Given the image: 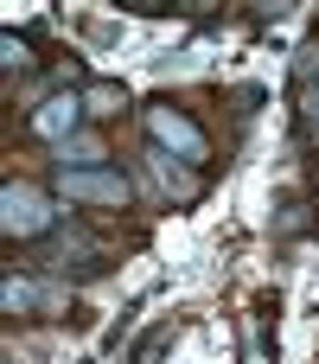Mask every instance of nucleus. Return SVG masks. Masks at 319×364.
<instances>
[{"label":"nucleus","mask_w":319,"mask_h":364,"mask_svg":"<svg viewBox=\"0 0 319 364\" xmlns=\"http://www.w3.org/2000/svg\"><path fill=\"white\" fill-rule=\"evenodd\" d=\"M58 192L64 198H83V205H128L134 192H128V173H115V166H96V173H64L58 166Z\"/></svg>","instance_id":"nucleus-4"},{"label":"nucleus","mask_w":319,"mask_h":364,"mask_svg":"<svg viewBox=\"0 0 319 364\" xmlns=\"http://www.w3.org/2000/svg\"><path fill=\"white\" fill-rule=\"evenodd\" d=\"M0 51H6V70H26V64H32V45H26L19 32H6V38H0Z\"/></svg>","instance_id":"nucleus-10"},{"label":"nucleus","mask_w":319,"mask_h":364,"mask_svg":"<svg viewBox=\"0 0 319 364\" xmlns=\"http://www.w3.org/2000/svg\"><path fill=\"white\" fill-rule=\"evenodd\" d=\"M83 109H90V115H121V109H128V90H121L115 77H90V83H83Z\"/></svg>","instance_id":"nucleus-7"},{"label":"nucleus","mask_w":319,"mask_h":364,"mask_svg":"<svg viewBox=\"0 0 319 364\" xmlns=\"http://www.w3.org/2000/svg\"><path fill=\"white\" fill-rule=\"evenodd\" d=\"M121 6H128V13H134V19H160V13H166V6H173V0H121Z\"/></svg>","instance_id":"nucleus-11"},{"label":"nucleus","mask_w":319,"mask_h":364,"mask_svg":"<svg viewBox=\"0 0 319 364\" xmlns=\"http://www.w3.org/2000/svg\"><path fill=\"white\" fill-rule=\"evenodd\" d=\"M83 115H90V109H83V90H58V96H45V102L32 109V134L58 147V141H70V134H83V128H77Z\"/></svg>","instance_id":"nucleus-3"},{"label":"nucleus","mask_w":319,"mask_h":364,"mask_svg":"<svg viewBox=\"0 0 319 364\" xmlns=\"http://www.w3.org/2000/svg\"><path fill=\"white\" fill-rule=\"evenodd\" d=\"M173 339H179V326H173V320H160V326H147V333H141V346H134V364H160V358H166V346H173Z\"/></svg>","instance_id":"nucleus-8"},{"label":"nucleus","mask_w":319,"mask_h":364,"mask_svg":"<svg viewBox=\"0 0 319 364\" xmlns=\"http://www.w3.org/2000/svg\"><path fill=\"white\" fill-rule=\"evenodd\" d=\"M141 122H147V141H153L160 154L185 160V166H205L211 141H205V128H198L185 109H173V102H147V109H141Z\"/></svg>","instance_id":"nucleus-1"},{"label":"nucleus","mask_w":319,"mask_h":364,"mask_svg":"<svg viewBox=\"0 0 319 364\" xmlns=\"http://www.w3.org/2000/svg\"><path fill=\"white\" fill-rule=\"evenodd\" d=\"M0 224H6V237H13V243H38V237H51V230H58V211L45 205V192H38V186L6 179V186H0Z\"/></svg>","instance_id":"nucleus-2"},{"label":"nucleus","mask_w":319,"mask_h":364,"mask_svg":"<svg viewBox=\"0 0 319 364\" xmlns=\"http://www.w3.org/2000/svg\"><path fill=\"white\" fill-rule=\"evenodd\" d=\"M0 301H6V314H32V307H38V294H32V282H19V275H6V288H0Z\"/></svg>","instance_id":"nucleus-9"},{"label":"nucleus","mask_w":319,"mask_h":364,"mask_svg":"<svg viewBox=\"0 0 319 364\" xmlns=\"http://www.w3.org/2000/svg\"><path fill=\"white\" fill-rule=\"evenodd\" d=\"M153 160V179H160V192L173 198V205H198L205 198V179H198V166H185V160H173V154H147Z\"/></svg>","instance_id":"nucleus-5"},{"label":"nucleus","mask_w":319,"mask_h":364,"mask_svg":"<svg viewBox=\"0 0 319 364\" xmlns=\"http://www.w3.org/2000/svg\"><path fill=\"white\" fill-rule=\"evenodd\" d=\"M109 160V147L96 141V134H70V141H58V166L64 173H96Z\"/></svg>","instance_id":"nucleus-6"}]
</instances>
